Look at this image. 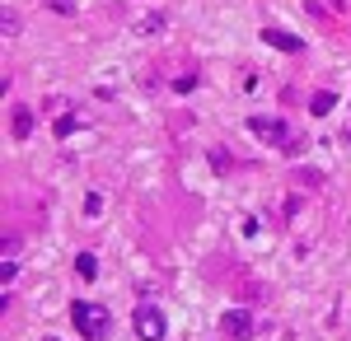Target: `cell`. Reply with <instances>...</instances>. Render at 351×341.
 <instances>
[{"label": "cell", "mask_w": 351, "mask_h": 341, "mask_svg": "<svg viewBox=\"0 0 351 341\" xmlns=\"http://www.w3.org/2000/svg\"><path fill=\"white\" fill-rule=\"evenodd\" d=\"M71 318H75V332H80V337H89V341H104L112 332V318H108V309H104V304L75 299V304H71Z\"/></svg>", "instance_id": "cell-1"}, {"label": "cell", "mask_w": 351, "mask_h": 341, "mask_svg": "<svg viewBox=\"0 0 351 341\" xmlns=\"http://www.w3.org/2000/svg\"><path fill=\"white\" fill-rule=\"evenodd\" d=\"M248 131L258 140H267V145H276V150H286V155L300 145V131H291L281 117H248Z\"/></svg>", "instance_id": "cell-2"}, {"label": "cell", "mask_w": 351, "mask_h": 341, "mask_svg": "<svg viewBox=\"0 0 351 341\" xmlns=\"http://www.w3.org/2000/svg\"><path fill=\"white\" fill-rule=\"evenodd\" d=\"M132 327H136V337H141V341H164V337H169V323H164V314L155 309V304H136Z\"/></svg>", "instance_id": "cell-3"}, {"label": "cell", "mask_w": 351, "mask_h": 341, "mask_svg": "<svg viewBox=\"0 0 351 341\" xmlns=\"http://www.w3.org/2000/svg\"><path fill=\"white\" fill-rule=\"evenodd\" d=\"M253 327H258V323H253L248 309H225V314H220V337L225 341H253Z\"/></svg>", "instance_id": "cell-4"}, {"label": "cell", "mask_w": 351, "mask_h": 341, "mask_svg": "<svg viewBox=\"0 0 351 341\" xmlns=\"http://www.w3.org/2000/svg\"><path fill=\"white\" fill-rule=\"evenodd\" d=\"M10 131L19 136V140L33 131V108H28V103H14V108H10Z\"/></svg>", "instance_id": "cell-5"}, {"label": "cell", "mask_w": 351, "mask_h": 341, "mask_svg": "<svg viewBox=\"0 0 351 341\" xmlns=\"http://www.w3.org/2000/svg\"><path fill=\"white\" fill-rule=\"evenodd\" d=\"M164 24H169V14H164V10H150V14L136 19V33H141V38H155V33H164Z\"/></svg>", "instance_id": "cell-6"}, {"label": "cell", "mask_w": 351, "mask_h": 341, "mask_svg": "<svg viewBox=\"0 0 351 341\" xmlns=\"http://www.w3.org/2000/svg\"><path fill=\"white\" fill-rule=\"evenodd\" d=\"M263 42H271L276 52H300V47H304L300 38H291V33H281V28H267V33H263Z\"/></svg>", "instance_id": "cell-7"}, {"label": "cell", "mask_w": 351, "mask_h": 341, "mask_svg": "<svg viewBox=\"0 0 351 341\" xmlns=\"http://www.w3.org/2000/svg\"><path fill=\"white\" fill-rule=\"evenodd\" d=\"M309 108H314V112L324 117V112H332V108H337V94H332V89H319V94L309 99Z\"/></svg>", "instance_id": "cell-8"}, {"label": "cell", "mask_w": 351, "mask_h": 341, "mask_svg": "<svg viewBox=\"0 0 351 341\" xmlns=\"http://www.w3.org/2000/svg\"><path fill=\"white\" fill-rule=\"evenodd\" d=\"M75 271H80V281H94V276H99V257H94V253H80V257H75Z\"/></svg>", "instance_id": "cell-9"}, {"label": "cell", "mask_w": 351, "mask_h": 341, "mask_svg": "<svg viewBox=\"0 0 351 341\" xmlns=\"http://www.w3.org/2000/svg\"><path fill=\"white\" fill-rule=\"evenodd\" d=\"M75 127H80V117H75V108H71L66 117H56V136H61V140H66V136L75 131Z\"/></svg>", "instance_id": "cell-10"}, {"label": "cell", "mask_w": 351, "mask_h": 341, "mask_svg": "<svg viewBox=\"0 0 351 341\" xmlns=\"http://www.w3.org/2000/svg\"><path fill=\"white\" fill-rule=\"evenodd\" d=\"M0 19H5V38H19V14H14L10 5H5V14H0Z\"/></svg>", "instance_id": "cell-11"}, {"label": "cell", "mask_w": 351, "mask_h": 341, "mask_svg": "<svg viewBox=\"0 0 351 341\" xmlns=\"http://www.w3.org/2000/svg\"><path fill=\"white\" fill-rule=\"evenodd\" d=\"M52 14H75V0H43Z\"/></svg>", "instance_id": "cell-12"}, {"label": "cell", "mask_w": 351, "mask_h": 341, "mask_svg": "<svg viewBox=\"0 0 351 341\" xmlns=\"http://www.w3.org/2000/svg\"><path fill=\"white\" fill-rule=\"evenodd\" d=\"M84 210H89V215H99V210H104V197H99V192H89V197H84Z\"/></svg>", "instance_id": "cell-13"}, {"label": "cell", "mask_w": 351, "mask_h": 341, "mask_svg": "<svg viewBox=\"0 0 351 341\" xmlns=\"http://www.w3.org/2000/svg\"><path fill=\"white\" fill-rule=\"evenodd\" d=\"M211 168H220V173H225V168H230V155H225V150H211Z\"/></svg>", "instance_id": "cell-14"}]
</instances>
